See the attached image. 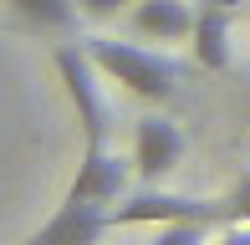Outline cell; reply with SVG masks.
I'll use <instances>...</instances> for the list:
<instances>
[{
    "label": "cell",
    "instance_id": "obj_13",
    "mask_svg": "<svg viewBox=\"0 0 250 245\" xmlns=\"http://www.w3.org/2000/svg\"><path fill=\"white\" fill-rule=\"evenodd\" d=\"M214 245H250V225H225V235Z\"/></svg>",
    "mask_w": 250,
    "mask_h": 245
},
{
    "label": "cell",
    "instance_id": "obj_5",
    "mask_svg": "<svg viewBox=\"0 0 250 245\" xmlns=\"http://www.w3.org/2000/svg\"><path fill=\"white\" fill-rule=\"evenodd\" d=\"M179 159H184V133L168 118L148 113V118L133 122V174H138L143 184H158L164 174H174Z\"/></svg>",
    "mask_w": 250,
    "mask_h": 245
},
{
    "label": "cell",
    "instance_id": "obj_6",
    "mask_svg": "<svg viewBox=\"0 0 250 245\" xmlns=\"http://www.w3.org/2000/svg\"><path fill=\"white\" fill-rule=\"evenodd\" d=\"M107 230H112L107 225V204H87V199H66L62 194L56 215L21 245H97Z\"/></svg>",
    "mask_w": 250,
    "mask_h": 245
},
{
    "label": "cell",
    "instance_id": "obj_7",
    "mask_svg": "<svg viewBox=\"0 0 250 245\" xmlns=\"http://www.w3.org/2000/svg\"><path fill=\"white\" fill-rule=\"evenodd\" d=\"M230 26H235V5L230 0H209V5L194 10V61L204 72H225L230 66Z\"/></svg>",
    "mask_w": 250,
    "mask_h": 245
},
{
    "label": "cell",
    "instance_id": "obj_4",
    "mask_svg": "<svg viewBox=\"0 0 250 245\" xmlns=\"http://www.w3.org/2000/svg\"><path fill=\"white\" fill-rule=\"evenodd\" d=\"M133 179V159H118V153L102 143V148H82V163H77V179L66 184V199H87V204H118L128 194Z\"/></svg>",
    "mask_w": 250,
    "mask_h": 245
},
{
    "label": "cell",
    "instance_id": "obj_8",
    "mask_svg": "<svg viewBox=\"0 0 250 245\" xmlns=\"http://www.w3.org/2000/svg\"><path fill=\"white\" fill-rule=\"evenodd\" d=\"M133 31L148 41H189L194 36V10L184 0H138L133 5Z\"/></svg>",
    "mask_w": 250,
    "mask_h": 245
},
{
    "label": "cell",
    "instance_id": "obj_2",
    "mask_svg": "<svg viewBox=\"0 0 250 245\" xmlns=\"http://www.w3.org/2000/svg\"><path fill=\"white\" fill-rule=\"evenodd\" d=\"M51 66L56 77H62L66 97H72V113L82 122V143L87 148H102L112 133V113H107V97H102V72L92 61V51H87V41H62V46L51 51Z\"/></svg>",
    "mask_w": 250,
    "mask_h": 245
},
{
    "label": "cell",
    "instance_id": "obj_1",
    "mask_svg": "<svg viewBox=\"0 0 250 245\" xmlns=\"http://www.w3.org/2000/svg\"><path fill=\"white\" fill-rule=\"evenodd\" d=\"M87 51H92L97 72L107 82L128 87L143 102H168L179 92V66L148 46H133V41H118V36H87Z\"/></svg>",
    "mask_w": 250,
    "mask_h": 245
},
{
    "label": "cell",
    "instance_id": "obj_10",
    "mask_svg": "<svg viewBox=\"0 0 250 245\" xmlns=\"http://www.w3.org/2000/svg\"><path fill=\"white\" fill-rule=\"evenodd\" d=\"M220 220L225 225H250V169L220 194Z\"/></svg>",
    "mask_w": 250,
    "mask_h": 245
},
{
    "label": "cell",
    "instance_id": "obj_9",
    "mask_svg": "<svg viewBox=\"0 0 250 245\" xmlns=\"http://www.w3.org/2000/svg\"><path fill=\"white\" fill-rule=\"evenodd\" d=\"M5 5L36 31H72L77 10H82L77 0H5Z\"/></svg>",
    "mask_w": 250,
    "mask_h": 245
},
{
    "label": "cell",
    "instance_id": "obj_11",
    "mask_svg": "<svg viewBox=\"0 0 250 245\" xmlns=\"http://www.w3.org/2000/svg\"><path fill=\"white\" fill-rule=\"evenodd\" d=\"M153 245H209V225H204V220H174V225H158Z\"/></svg>",
    "mask_w": 250,
    "mask_h": 245
},
{
    "label": "cell",
    "instance_id": "obj_12",
    "mask_svg": "<svg viewBox=\"0 0 250 245\" xmlns=\"http://www.w3.org/2000/svg\"><path fill=\"white\" fill-rule=\"evenodd\" d=\"M77 5H82V16H92V20H107V16H118V10L138 5V0H77Z\"/></svg>",
    "mask_w": 250,
    "mask_h": 245
},
{
    "label": "cell",
    "instance_id": "obj_3",
    "mask_svg": "<svg viewBox=\"0 0 250 245\" xmlns=\"http://www.w3.org/2000/svg\"><path fill=\"white\" fill-rule=\"evenodd\" d=\"M174 220H204V225H225L220 220V199H194V194H174V189H138V194H123L107 209L112 230H133V225H174Z\"/></svg>",
    "mask_w": 250,
    "mask_h": 245
}]
</instances>
